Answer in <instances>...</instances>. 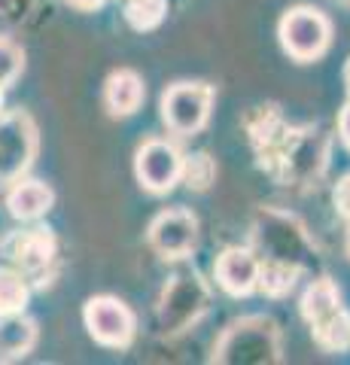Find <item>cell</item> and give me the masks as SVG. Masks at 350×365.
I'll return each mask as SVG.
<instances>
[{"mask_svg":"<svg viewBox=\"0 0 350 365\" xmlns=\"http://www.w3.org/2000/svg\"><path fill=\"white\" fill-rule=\"evenodd\" d=\"M37 125L25 110L0 116V186L16 182L37 158Z\"/></svg>","mask_w":350,"mask_h":365,"instance_id":"cell-4","label":"cell"},{"mask_svg":"<svg viewBox=\"0 0 350 365\" xmlns=\"http://www.w3.org/2000/svg\"><path fill=\"white\" fill-rule=\"evenodd\" d=\"M347 250H350V216H347Z\"/></svg>","mask_w":350,"mask_h":365,"instance_id":"cell-27","label":"cell"},{"mask_svg":"<svg viewBox=\"0 0 350 365\" xmlns=\"http://www.w3.org/2000/svg\"><path fill=\"white\" fill-rule=\"evenodd\" d=\"M210 304V292L207 287L198 280V274H177L162 292L159 302V319L165 332H183L192 323H198V317L207 311Z\"/></svg>","mask_w":350,"mask_h":365,"instance_id":"cell-6","label":"cell"},{"mask_svg":"<svg viewBox=\"0 0 350 365\" xmlns=\"http://www.w3.org/2000/svg\"><path fill=\"white\" fill-rule=\"evenodd\" d=\"M213 86L207 83H177L162 95V119L174 134H198L210 119Z\"/></svg>","mask_w":350,"mask_h":365,"instance_id":"cell-5","label":"cell"},{"mask_svg":"<svg viewBox=\"0 0 350 365\" xmlns=\"http://www.w3.org/2000/svg\"><path fill=\"white\" fill-rule=\"evenodd\" d=\"M0 107H4V86H0Z\"/></svg>","mask_w":350,"mask_h":365,"instance_id":"cell-28","label":"cell"},{"mask_svg":"<svg viewBox=\"0 0 350 365\" xmlns=\"http://www.w3.org/2000/svg\"><path fill=\"white\" fill-rule=\"evenodd\" d=\"M13 4H16V0H0V13H9V9H13Z\"/></svg>","mask_w":350,"mask_h":365,"instance_id":"cell-26","label":"cell"},{"mask_svg":"<svg viewBox=\"0 0 350 365\" xmlns=\"http://www.w3.org/2000/svg\"><path fill=\"white\" fill-rule=\"evenodd\" d=\"M143 79L134 71H116L107 76L104 86V107L110 116H131L143 104Z\"/></svg>","mask_w":350,"mask_h":365,"instance_id":"cell-12","label":"cell"},{"mask_svg":"<svg viewBox=\"0 0 350 365\" xmlns=\"http://www.w3.org/2000/svg\"><path fill=\"white\" fill-rule=\"evenodd\" d=\"M168 0H125V19L134 31H153L162 25Z\"/></svg>","mask_w":350,"mask_h":365,"instance_id":"cell-19","label":"cell"},{"mask_svg":"<svg viewBox=\"0 0 350 365\" xmlns=\"http://www.w3.org/2000/svg\"><path fill=\"white\" fill-rule=\"evenodd\" d=\"M280 46L289 58L314 61L329 49L332 43V21L314 6H292L284 13L277 25Z\"/></svg>","mask_w":350,"mask_h":365,"instance_id":"cell-3","label":"cell"},{"mask_svg":"<svg viewBox=\"0 0 350 365\" xmlns=\"http://www.w3.org/2000/svg\"><path fill=\"white\" fill-rule=\"evenodd\" d=\"M299 268L296 265H284V262H259V287L265 289V295H274V299H280V295H287L292 287H296V277H299Z\"/></svg>","mask_w":350,"mask_h":365,"instance_id":"cell-17","label":"cell"},{"mask_svg":"<svg viewBox=\"0 0 350 365\" xmlns=\"http://www.w3.org/2000/svg\"><path fill=\"white\" fill-rule=\"evenodd\" d=\"M71 4H76L80 9H95V6L104 4V0H71Z\"/></svg>","mask_w":350,"mask_h":365,"instance_id":"cell-24","label":"cell"},{"mask_svg":"<svg viewBox=\"0 0 350 365\" xmlns=\"http://www.w3.org/2000/svg\"><path fill=\"white\" fill-rule=\"evenodd\" d=\"M338 307H341V295H338L335 283L329 277L314 280L302 295V317L308 319V326L317 323L323 317H329L332 311H338Z\"/></svg>","mask_w":350,"mask_h":365,"instance_id":"cell-15","label":"cell"},{"mask_svg":"<svg viewBox=\"0 0 350 365\" xmlns=\"http://www.w3.org/2000/svg\"><path fill=\"white\" fill-rule=\"evenodd\" d=\"M335 207L341 210L344 216H350V174L344 180H338V186H335Z\"/></svg>","mask_w":350,"mask_h":365,"instance_id":"cell-22","label":"cell"},{"mask_svg":"<svg viewBox=\"0 0 350 365\" xmlns=\"http://www.w3.org/2000/svg\"><path fill=\"white\" fill-rule=\"evenodd\" d=\"M338 134H341V140H344V146L350 150V101L344 104V110H341V116H338Z\"/></svg>","mask_w":350,"mask_h":365,"instance_id":"cell-23","label":"cell"},{"mask_svg":"<svg viewBox=\"0 0 350 365\" xmlns=\"http://www.w3.org/2000/svg\"><path fill=\"white\" fill-rule=\"evenodd\" d=\"M83 319H86V329L98 344L104 347H128L131 338H134V314L125 302L113 299V295H95V299L86 302V311H83Z\"/></svg>","mask_w":350,"mask_h":365,"instance_id":"cell-7","label":"cell"},{"mask_svg":"<svg viewBox=\"0 0 350 365\" xmlns=\"http://www.w3.org/2000/svg\"><path fill=\"white\" fill-rule=\"evenodd\" d=\"M37 344V323L25 314H0V362L21 359Z\"/></svg>","mask_w":350,"mask_h":365,"instance_id":"cell-14","label":"cell"},{"mask_svg":"<svg viewBox=\"0 0 350 365\" xmlns=\"http://www.w3.org/2000/svg\"><path fill=\"white\" fill-rule=\"evenodd\" d=\"M311 335L323 350H329V353L347 350L350 347V314L344 311V307H338V311H332L329 317L311 323Z\"/></svg>","mask_w":350,"mask_h":365,"instance_id":"cell-16","label":"cell"},{"mask_svg":"<svg viewBox=\"0 0 350 365\" xmlns=\"http://www.w3.org/2000/svg\"><path fill=\"white\" fill-rule=\"evenodd\" d=\"M213 362L225 365H271L280 362V329L268 317H244L220 335Z\"/></svg>","mask_w":350,"mask_h":365,"instance_id":"cell-1","label":"cell"},{"mask_svg":"<svg viewBox=\"0 0 350 365\" xmlns=\"http://www.w3.org/2000/svg\"><path fill=\"white\" fill-rule=\"evenodd\" d=\"M21 67H25V52L9 37H0V86H13Z\"/></svg>","mask_w":350,"mask_h":365,"instance_id":"cell-21","label":"cell"},{"mask_svg":"<svg viewBox=\"0 0 350 365\" xmlns=\"http://www.w3.org/2000/svg\"><path fill=\"white\" fill-rule=\"evenodd\" d=\"M180 180H186L189 189L205 192V189H210V182L217 180V165H213V158L207 153L186 155L183 158V170H180Z\"/></svg>","mask_w":350,"mask_h":365,"instance_id":"cell-20","label":"cell"},{"mask_svg":"<svg viewBox=\"0 0 350 365\" xmlns=\"http://www.w3.org/2000/svg\"><path fill=\"white\" fill-rule=\"evenodd\" d=\"M344 86H347V95H350V58L344 64Z\"/></svg>","mask_w":350,"mask_h":365,"instance_id":"cell-25","label":"cell"},{"mask_svg":"<svg viewBox=\"0 0 350 365\" xmlns=\"http://www.w3.org/2000/svg\"><path fill=\"white\" fill-rule=\"evenodd\" d=\"M213 277L235 299L250 295L259 287V259L253 256V250L229 247V250H222L217 265H213Z\"/></svg>","mask_w":350,"mask_h":365,"instance_id":"cell-10","label":"cell"},{"mask_svg":"<svg viewBox=\"0 0 350 365\" xmlns=\"http://www.w3.org/2000/svg\"><path fill=\"white\" fill-rule=\"evenodd\" d=\"M52 204H55L52 189L46 186V182H40V180H21V182H16V186L9 189V195H6L9 213H13L16 220H21V222L40 220Z\"/></svg>","mask_w":350,"mask_h":365,"instance_id":"cell-13","label":"cell"},{"mask_svg":"<svg viewBox=\"0 0 350 365\" xmlns=\"http://www.w3.org/2000/svg\"><path fill=\"white\" fill-rule=\"evenodd\" d=\"M180 170H183V155L174 143L168 140H146L138 158H134V174H138L140 186L153 195H165L180 182Z\"/></svg>","mask_w":350,"mask_h":365,"instance_id":"cell-8","label":"cell"},{"mask_svg":"<svg viewBox=\"0 0 350 365\" xmlns=\"http://www.w3.org/2000/svg\"><path fill=\"white\" fill-rule=\"evenodd\" d=\"M253 237H256V244L262 247L265 259L284 262V265H296L299 271L314 265V256H317V250H314L304 225L296 220V216L280 213V210L259 213Z\"/></svg>","mask_w":350,"mask_h":365,"instance_id":"cell-2","label":"cell"},{"mask_svg":"<svg viewBox=\"0 0 350 365\" xmlns=\"http://www.w3.org/2000/svg\"><path fill=\"white\" fill-rule=\"evenodd\" d=\"M6 256L21 274H40L55 259V237L49 228H25L6 241Z\"/></svg>","mask_w":350,"mask_h":365,"instance_id":"cell-11","label":"cell"},{"mask_svg":"<svg viewBox=\"0 0 350 365\" xmlns=\"http://www.w3.org/2000/svg\"><path fill=\"white\" fill-rule=\"evenodd\" d=\"M28 304V283L19 268H0V314H21Z\"/></svg>","mask_w":350,"mask_h":365,"instance_id":"cell-18","label":"cell"},{"mask_svg":"<svg viewBox=\"0 0 350 365\" xmlns=\"http://www.w3.org/2000/svg\"><path fill=\"white\" fill-rule=\"evenodd\" d=\"M150 237L153 250L165 259H183L192 253V247L198 241V220L183 207L174 210H162L155 220L150 222Z\"/></svg>","mask_w":350,"mask_h":365,"instance_id":"cell-9","label":"cell"}]
</instances>
